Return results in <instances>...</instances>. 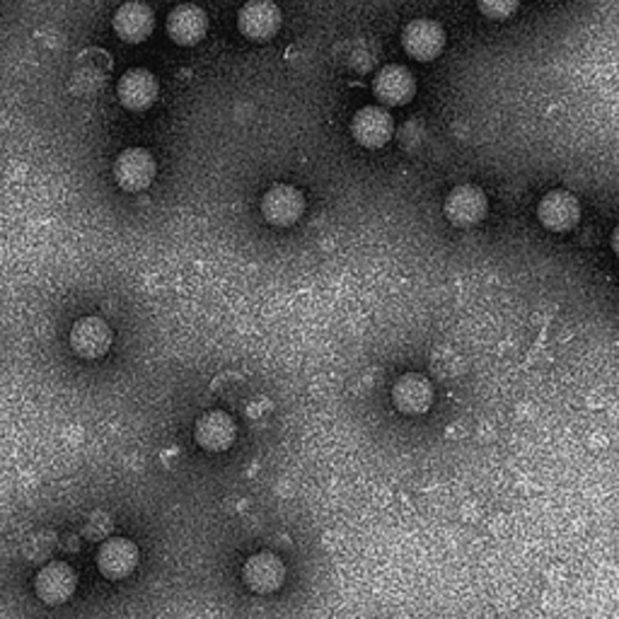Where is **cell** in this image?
<instances>
[{
	"label": "cell",
	"mask_w": 619,
	"mask_h": 619,
	"mask_svg": "<svg viewBox=\"0 0 619 619\" xmlns=\"http://www.w3.org/2000/svg\"><path fill=\"white\" fill-rule=\"evenodd\" d=\"M237 27L252 41H267L281 29V8L271 0H249L237 13Z\"/></svg>",
	"instance_id": "8"
},
{
	"label": "cell",
	"mask_w": 619,
	"mask_h": 619,
	"mask_svg": "<svg viewBox=\"0 0 619 619\" xmlns=\"http://www.w3.org/2000/svg\"><path fill=\"white\" fill-rule=\"evenodd\" d=\"M401 47L411 59L433 61L445 49V29L436 20H411L401 32Z\"/></svg>",
	"instance_id": "4"
},
{
	"label": "cell",
	"mask_w": 619,
	"mask_h": 619,
	"mask_svg": "<svg viewBox=\"0 0 619 619\" xmlns=\"http://www.w3.org/2000/svg\"><path fill=\"white\" fill-rule=\"evenodd\" d=\"M138 564V547L126 537H110L100 545L97 552V569L102 571L104 579L122 581L132 575Z\"/></svg>",
	"instance_id": "12"
},
{
	"label": "cell",
	"mask_w": 619,
	"mask_h": 619,
	"mask_svg": "<svg viewBox=\"0 0 619 619\" xmlns=\"http://www.w3.org/2000/svg\"><path fill=\"white\" fill-rule=\"evenodd\" d=\"M302 211H306V199H302L300 189L290 187V184H276L262 197V215L267 223L276 227L296 225Z\"/></svg>",
	"instance_id": "5"
},
{
	"label": "cell",
	"mask_w": 619,
	"mask_h": 619,
	"mask_svg": "<svg viewBox=\"0 0 619 619\" xmlns=\"http://www.w3.org/2000/svg\"><path fill=\"white\" fill-rule=\"evenodd\" d=\"M537 219L552 233H569L581 221V203L564 189L549 191L537 206Z\"/></svg>",
	"instance_id": "6"
},
{
	"label": "cell",
	"mask_w": 619,
	"mask_h": 619,
	"mask_svg": "<svg viewBox=\"0 0 619 619\" xmlns=\"http://www.w3.org/2000/svg\"><path fill=\"white\" fill-rule=\"evenodd\" d=\"M612 249H615V255L619 257V225L615 227V233H612Z\"/></svg>",
	"instance_id": "22"
},
{
	"label": "cell",
	"mask_w": 619,
	"mask_h": 619,
	"mask_svg": "<svg viewBox=\"0 0 619 619\" xmlns=\"http://www.w3.org/2000/svg\"><path fill=\"white\" fill-rule=\"evenodd\" d=\"M112 346L110 324L100 318H83L71 330V349L81 358H102Z\"/></svg>",
	"instance_id": "16"
},
{
	"label": "cell",
	"mask_w": 619,
	"mask_h": 619,
	"mask_svg": "<svg viewBox=\"0 0 619 619\" xmlns=\"http://www.w3.org/2000/svg\"><path fill=\"white\" fill-rule=\"evenodd\" d=\"M78 589V573L66 561H49L37 571L35 593L41 603L63 605L69 603Z\"/></svg>",
	"instance_id": "3"
},
{
	"label": "cell",
	"mask_w": 619,
	"mask_h": 619,
	"mask_svg": "<svg viewBox=\"0 0 619 619\" xmlns=\"http://www.w3.org/2000/svg\"><path fill=\"white\" fill-rule=\"evenodd\" d=\"M243 581L247 583L249 591L259 595L276 593L286 581V567L281 557L271 552H262L249 557L243 567Z\"/></svg>",
	"instance_id": "11"
},
{
	"label": "cell",
	"mask_w": 619,
	"mask_h": 619,
	"mask_svg": "<svg viewBox=\"0 0 619 619\" xmlns=\"http://www.w3.org/2000/svg\"><path fill=\"white\" fill-rule=\"evenodd\" d=\"M112 530H114V523L107 513H92L88 518V523H85V535H88L90 540H100V542L110 540Z\"/></svg>",
	"instance_id": "20"
},
{
	"label": "cell",
	"mask_w": 619,
	"mask_h": 619,
	"mask_svg": "<svg viewBox=\"0 0 619 619\" xmlns=\"http://www.w3.org/2000/svg\"><path fill=\"white\" fill-rule=\"evenodd\" d=\"M445 219L458 227H472L486 219L488 201L484 189L474 187V184H460L455 187L448 197H445Z\"/></svg>",
	"instance_id": "2"
},
{
	"label": "cell",
	"mask_w": 619,
	"mask_h": 619,
	"mask_svg": "<svg viewBox=\"0 0 619 619\" xmlns=\"http://www.w3.org/2000/svg\"><path fill=\"white\" fill-rule=\"evenodd\" d=\"M393 401L401 414L407 417L426 414L433 405V385L429 383V377L419 373L401 375L393 387Z\"/></svg>",
	"instance_id": "17"
},
{
	"label": "cell",
	"mask_w": 619,
	"mask_h": 619,
	"mask_svg": "<svg viewBox=\"0 0 619 619\" xmlns=\"http://www.w3.org/2000/svg\"><path fill=\"white\" fill-rule=\"evenodd\" d=\"M110 53H104L100 49H90L78 57V69L73 73V90L75 92H92L95 88H100L102 81L110 73Z\"/></svg>",
	"instance_id": "18"
},
{
	"label": "cell",
	"mask_w": 619,
	"mask_h": 619,
	"mask_svg": "<svg viewBox=\"0 0 619 619\" xmlns=\"http://www.w3.org/2000/svg\"><path fill=\"white\" fill-rule=\"evenodd\" d=\"M271 409H274V407H271V401H269L267 397H257L255 401H249V405H247V417H249V419L267 417Z\"/></svg>",
	"instance_id": "21"
},
{
	"label": "cell",
	"mask_w": 619,
	"mask_h": 619,
	"mask_svg": "<svg viewBox=\"0 0 619 619\" xmlns=\"http://www.w3.org/2000/svg\"><path fill=\"white\" fill-rule=\"evenodd\" d=\"M209 32V17L199 5L184 3L168 15V35L177 47H197Z\"/></svg>",
	"instance_id": "13"
},
{
	"label": "cell",
	"mask_w": 619,
	"mask_h": 619,
	"mask_svg": "<svg viewBox=\"0 0 619 619\" xmlns=\"http://www.w3.org/2000/svg\"><path fill=\"white\" fill-rule=\"evenodd\" d=\"M158 81L156 75L146 69H132L122 75L116 85L119 102L132 112H144L158 100Z\"/></svg>",
	"instance_id": "15"
},
{
	"label": "cell",
	"mask_w": 619,
	"mask_h": 619,
	"mask_svg": "<svg viewBox=\"0 0 619 619\" xmlns=\"http://www.w3.org/2000/svg\"><path fill=\"white\" fill-rule=\"evenodd\" d=\"M114 179L124 191H146L156 179V160L146 148H126L114 160Z\"/></svg>",
	"instance_id": "1"
},
{
	"label": "cell",
	"mask_w": 619,
	"mask_h": 619,
	"mask_svg": "<svg viewBox=\"0 0 619 619\" xmlns=\"http://www.w3.org/2000/svg\"><path fill=\"white\" fill-rule=\"evenodd\" d=\"M395 134V122L385 107H363L351 119V136L363 148H383Z\"/></svg>",
	"instance_id": "9"
},
{
	"label": "cell",
	"mask_w": 619,
	"mask_h": 619,
	"mask_svg": "<svg viewBox=\"0 0 619 619\" xmlns=\"http://www.w3.org/2000/svg\"><path fill=\"white\" fill-rule=\"evenodd\" d=\"M237 436V426L227 411H209L194 423V438L209 453H223L231 448Z\"/></svg>",
	"instance_id": "14"
},
{
	"label": "cell",
	"mask_w": 619,
	"mask_h": 619,
	"mask_svg": "<svg viewBox=\"0 0 619 619\" xmlns=\"http://www.w3.org/2000/svg\"><path fill=\"white\" fill-rule=\"evenodd\" d=\"M476 8L488 20H508L518 13L520 0H476Z\"/></svg>",
	"instance_id": "19"
},
{
	"label": "cell",
	"mask_w": 619,
	"mask_h": 619,
	"mask_svg": "<svg viewBox=\"0 0 619 619\" xmlns=\"http://www.w3.org/2000/svg\"><path fill=\"white\" fill-rule=\"evenodd\" d=\"M373 92L380 104L405 107L414 100V95H417L414 73L405 66H397V63H393V66H385L375 75Z\"/></svg>",
	"instance_id": "10"
},
{
	"label": "cell",
	"mask_w": 619,
	"mask_h": 619,
	"mask_svg": "<svg viewBox=\"0 0 619 619\" xmlns=\"http://www.w3.org/2000/svg\"><path fill=\"white\" fill-rule=\"evenodd\" d=\"M112 25L116 37L126 41V45H140V41H146L153 35L156 15L150 5L140 3V0H126L124 5L116 8Z\"/></svg>",
	"instance_id": "7"
}]
</instances>
